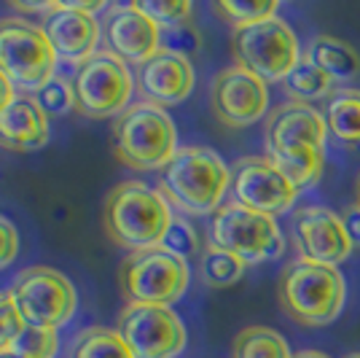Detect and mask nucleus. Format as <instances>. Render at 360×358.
<instances>
[{
  "mask_svg": "<svg viewBox=\"0 0 360 358\" xmlns=\"http://www.w3.org/2000/svg\"><path fill=\"white\" fill-rule=\"evenodd\" d=\"M231 170L207 146H183L159 170V192L169 208L188 216H212L224 205Z\"/></svg>",
  "mask_w": 360,
  "mask_h": 358,
  "instance_id": "1",
  "label": "nucleus"
},
{
  "mask_svg": "<svg viewBox=\"0 0 360 358\" xmlns=\"http://www.w3.org/2000/svg\"><path fill=\"white\" fill-rule=\"evenodd\" d=\"M172 218V208L162 192L143 180H124L113 186L103 202L105 235L129 254L159 248Z\"/></svg>",
  "mask_w": 360,
  "mask_h": 358,
  "instance_id": "2",
  "label": "nucleus"
},
{
  "mask_svg": "<svg viewBox=\"0 0 360 358\" xmlns=\"http://www.w3.org/2000/svg\"><path fill=\"white\" fill-rule=\"evenodd\" d=\"M347 297L345 275L328 264L299 259L288 264L277 283V299L290 321L301 326H326L342 313Z\"/></svg>",
  "mask_w": 360,
  "mask_h": 358,
  "instance_id": "3",
  "label": "nucleus"
},
{
  "mask_svg": "<svg viewBox=\"0 0 360 358\" xmlns=\"http://www.w3.org/2000/svg\"><path fill=\"white\" fill-rule=\"evenodd\" d=\"M178 151L175 121L165 108L135 103L113 124V154L135 173L162 170Z\"/></svg>",
  "mask_w": 360,
  "mask_h": 358,
  "instance_id": "4",
  "label": "nucleus"
},
{
  "mask_svg": "<svg viewBox=\"0 0 360 358\" xmlns=\"http://www.w3.org/2000/svg\"><path fill=\"white\" fill-rule=\"evenodd\" d=\"M57 70V54L49 44L41 25L25 16L0 19V73L6 75L14 90L38 92Z\"/></svg>",
  "mask_w": 360,
  "mask_h": 358,
  "instance_id": "5",
  "label": "nucleus"
},
{
  "mask_svg": "<svg viewBox=\"0 0 360 358\" xmlns=\"http://www.w3.org/2000/svg\"><path fill=\"white\" fill-rule=\"evenodd\" d=\"M191 280L188 261L165 248L129 254L119 267V288L129 304L169 307L178 302Z\"/></svg>",
  "mask_w": 360,
  "mask_h": 358,
  "instance_id": "6",
  "label": "nucleus"
},
{
  "mask_svg": "<svg viewBox=\"0 0 360 358\" xmlns=\"http://www.w3.org/2000/svg\"><path fill=\"white\" fill-rule=\"evenodd\" d=\"M231 54L240 68L250 70L261 81H285L299 65V35L285 19L271 16L250 27H240L231 35Z\"/></svg>",
  "mask_w": 360,
  "mask_h": 358,
  "instance_id": "7",
  "label": "nucleus"
},
{
  "mask_svg": "<svg viewBox=\"0 0 360 358\" xmlns=\"http://www.w3.org/2000/svg\"><path fill=\"white\" fill-rule=\"evenodd\" d=\"M210 245L240 256L242 261H269L285 254V237L271 216L229 202L212 213Z\"/></svg>",
  "mask_w": 360,
  "mask_h": 358,
  "instance_id": "8",
  "label": "nucleus"
},
{
  "mask_svg": "<svg viewBox=\"0 0 360 358\" xmlns=\"http://www.w3.org/2000/svg\"><path fill=\"white\" fill-rule=\"evenodd\" d=\"M132 92H135V78L129 73L127 62L110 54L108 49L97 51L81 68H75V111L86 119L121 116L129 108Z\"/></svg>",
  "mask_w": 360,
  "mask_h": 358,
  "instance_id": "9",
  "label": "nucleus"
},
{
  "mask_svg": "<svg viewBox=\"0 0 360 358\" xmlns=\"http://www.w3.org/2000/svg\"><path fill=\"white\" fill-rule=\"evenodd\" d=\"M25 326L57 328L65 326L75 313L78 294L68 275L51 267H27L14 278L8 288Z\"/></svg>",
  "mask_w": 360,
  "mask_h": 358,
  "instance_id": "10",
  "label": "nucleus"
},
{
  "mask_svg": "<svg viewBox=\"0 0 360 358\" xmlns=\"http://www.w3.org/2000/svg\"><path fill=\"white\" fill-rule=\"evenodd\" d=\"M116 331L135 358H178L186 350V326L172 307L127 304Z\"/></svg>",
  "mask_w": 360,
  "mask_h": 358,
  "instance_id": "11",
  "label": "nucleus"
},
{
  "mask_svg": "<svg viewBox=\"0 0 360 358\" xmlns=\"http://www.w3.org/2000/svg\"><path fill=\"white\" fill-rule=\"evenodd\" d=\"M229 192L234 202L264 216H280L293 208L299 189L283 175V170L269 156H245L231 167Z\"/></svg>",
  "mask_w": 360,
  "mask_h": 358,
  "instance_id": "12",
  "label": "nucleus"
},
{
  "mask_svg": "<svg viewBox=\"0 0 360 358\" xmlns=\"http://www.w3.org/2000/svg\"><path fill=\"white\" fill-rule=\"evenodd\" d=\"M210 108L224 127L231 130L250 127L269 108V87L250 70L231 65L212 78Z\"/></svg>",
  "mask_w": 360,
  "mask_h": 358,
  "instance_id": "13",
  "label": "nucleus"
},
{
  "mask_svg": "<svg viewBox=\"0 0 360 358\" xmlns=\"http://www.w3.org/2000/svg\"><path fill=\"white\" fill-rule=\"evenodd\" d=\"M103 38L110 54H116L127 65H143L153 54L162 51V30L148 19L135 3H116L108 6L105 16L100 19Z\"/></svg>",
  "mask_w": 360,
  "mask_h": 358,
  "instance_id": "14",
  "label": "nucleus"
},
{
  "mask_svg": "<svg viewBox=\"0 0 360 358\" xmlns=\"http://www.w3.org/2000/svg\"><path fill=\"white\" fill-rule=\"evenodd\" d=\"M293 240L301 259L328 267L342 264L355 251L347 237L342 216L323 205H307L293 213Z\"/></svg>",
  "mask_w": 360,
  "mask_h": 358,
  "instance_id": "15",
  "label": "nucleus"
},
{
  "mask_svg": "<svg viewBox=\"0 0 360 358\" xmlns=\"http://www.w3.org/2000/svg\"><path fill=\"white\" fill-rule=\"evenodd\" d=\"M49 44L54 46L57 60L81 68L84 62L94 57L103 38V25L94 14L70 8L68 3H54L51 11L41 19Z\"/></svg>",
  "mask_w": 360,
  "mask_h": 358,
  "instance_id": "16",
  "label": "nucleus"
},
{
  "mask_svg": "<svg viewBox=\"0 0 360 358\" xmlns=\"http://www.w3.org/2000/svg\"><path fill=\"white\" fill-rule=\"evenodd\" d=\"M194 81L196 75L191 60L165 49L137 68V92L143 103L159 105V108L183 103L194 90Z\"/></svg>",
  "mask_w": 360,
  "mask_h": 358,
  "instance_id": "17",
  "label": "nucleus"
},
{
  "mask_svg": "<svg viewBox=\"0 0 360 358\" xmlns=\"http://www.w3.org/2000/svg\"><path fill=\"white\" fill-rule=\"evenodd\" d=\"M328 124L326 116L309 103H285L269 116L266 124V149H290V146H323L326 149Z\"/></svg>",
  "mask_w": 360,
  "mask_h": 358,
  "instance_id": "18",
  "label": "nucleus"
},
{
  "mask_svg": "<svg viewBox=\"0 0 360 358\" xmlns=\"http://www.w3.org/2000/svg\"><path fill=\"white\" fill-rule=\"evenodd\" d=\"M49 143V116L35 97H16L0 113V149L30 154Z\"/></svg>",
  "mask_w": 360,
  "mask_h": 358,
  "instance_id": "19",
  "label": "nucleus"
},
{
  "mask_svg": "<svg viewBox=\"0 0 360 358\" xmlns=\"http://www.w3.org/2000/svg\"><path fill=\"white\" fill-rule=\"evenodd\" d=\"M307 57L315 62L330 81H352L360 75V54L333 35H315L312 44L307 49Z\"/></svg>",
  "mask_w": 360,
  "mask_h": 358,
  "instance_id": "20",
  "label": "nucleus"
},
{
  "mask_svg": "<svg viewBox=\"0 0 360 358\" xmlns=\"http://www.w3.org/2000/svg\"><path fill=\"white\" fill-rule=\"evenodd\" d=\"M328 132L347 149H360V90H336L326 103Z\"/></svg>",
  "mask_w": 360,
  "mask_h": 358,
  "instance_id": "21",
  "label": "nucleus"
},
{
  "mask_svg": "<svg viewBox=\"0 0 360 358\" xmlns=\"http://www.w3.org/2000/svg\"><path fill=\"white\" fill-rule=\"evenodd\" d=\"M269 159L296 189L312 186L323 175L326 167V149L323 146H290V149L269 151Z\"/></svg>",
  "mask_w": 360,
  "mask_h": 358,
  "instance_id": "22",
  "label": "nucleus"
},
{
  "mask_svg": "<svg viewBox=\"0 0 360 358\" xmlns=\"http://www.w3.org/2000/svg\"><path fill=\"white\" fill-rule=\"evenodd\" d=\"M231 358H293V353L280 331L266 326H248L234 337Z\"/></svg>",
  "mask_w": 360,
  "mask_h": 358,
  "instance_id": "23",
  "label": "nucleus"
},
{
  "mask_svg": "<svg viewBox=\"0 0 360 358\" xmlns=\"http://www.w3.org/2000/svg\"><path fill=\"white\" fill-rule=\"evenodd\" d=\"M283 84H285L288 97H293V103H312V100H320V97H330L333 90H336L333 81L307 54L288 73V78Z\"/></svg>",
  "mask_w": 360,
  "mask_h": 358,
  "instance_id": "24",
  "label": "nucleus"
},
{
  "mask_svg": "<svg viewBox=\"0 0 360 358\" xmlns=\"http://www.w3.org/2000/svg\"><path fill=\"white\" fill-rule=\"evenodd\" d=\"M68 358H135V356L127 347V342L121 340V334L116 328L89 326L75 337Z\"/></svg>",
  "mask_w": 360,
  "mask_h": 358,
  "instance_id": "25",
  "label": "nucleus"
},
{
  "mask_svg": "<svg viewBox=\"0 0 360 358\" xmlns=\"http://www.w3.org/2000/svg\"><path fill=\"white\" fill-rule=\"evenodd\" d=\"M199 261H202V278L212 288L234 285L245 275V269H248V261H242L240 256L221 251V248H215L210 242H207V248H205V254H202Z\"/></svg>",
  "mask_w": 360,
  "mask_h": 358,
  "instance_id": "26",
  "label": "nucleus"
},
{
  "mask_svg": "<svg viewBox=\"0 0 360 358\" xmlns=\"http://www.w3.org/2000/svg\"><path fill=\"white\" fill-rule=\"evenodd\" d=\"M215 14L229 25H234V30H240V27H250V25L277 16V0H255V3H250V0H221V3H215Z\"/></svg>",
  "mask_w": 360,
  "mask_h": 358,
  "instance_id": "27",
  "label": "nucleus"
},
{
  "mask_svg": "<svg viewBox=\"0 0 360 358\" xmlns=\"http://www.w3.org/2000/svg\"><path fill=\"white\" fill-rule=\"evenodd\" d=\"M8 350L22 358H54L60 350V337L54 328L25 326Z\"/></svg>",
  "mask_w": 360,
  "mask_h": 358,
  "instance_id": "28",
  "label": "nucleus"
},
{
  "mask_svg": "<svg viewBox=\"0 0 360 358\" xmlns=\"http://www.w3.org/2000/svg\"><path fill=\"white\" fill-rule=\"evenodd\" d=\"M159 248L175 254L178 259H183V261H188V259H196L199 251H202V237H199L196 226L191 224L186 216H175Z\"/></svg>",
  "mask_w": 360,
  "mask_h": 358,
  "instance_id": "29",
  "label": "nucleus"
},
{
  "mask_svg": "<svg viewBox=\"0 0 360 358\" xmlns=\"http://www.w3.org/2000/svg\"><path fill=\"white\" fill-rule=\"evenodd\" d=\"M135 6L159 25V30L183 25L191 16V3L188 0H146V3H135Z\"/></svg>",
  "mask_w": 360,
  "mask_h": 358,
  "instance_id": "30",
  "label": "nucleus"
},
{
  "mask_svg": "<svg viewBox=\"0 0 360 358\" xmlns=\"http://www.w3.org/2000/svg\"><path fill=\"white\" fill-rule=\"evenodd\" d=\"M38 105L46 111V116H62L68 113L70 108H75V97H73V84L62 81V78H51L44 90L35 94Z\"/></svg>",
  "mask_w": 360,
  "mask_h": 358,
  "instance_id": "31",
  "label": "nucleus"
},
{
  "mask_svg": "<svg viewBox=\"0 0 360 358\" xmlns=\"http://www.w3.org/2000/svg\"><path fill=\"white\" fill-rule=\"evenodd\" d=\"M162 49L180 54V57H191L202 49V35L191 22H183V25L162 30Z\"/></svg>",
  "mask_w": 360,
  "mask_h": 358,
  "instance_id": "32",
  "label": "nucleus"
},
{
  "mask_svg": "<svg viewBox=\"0 0 360 358\" xmlns=\"http://www.w3.org/2000/svg\"><path fill=\"white\" fill-rule=\"evenodd\" d=\"M22 328H25V321H22V315L16 310L11 294L0 291V353L11 347V342L19 337Z\"/></svg>",
  "mask_w": 360,
  "mask_h": 358,
  "instance_id": "33",
  "label": "nucleus"
},
{
  "mask_svg": "<svg viewBox=\"0 0 360 358\" xmlns=\"http://www.w3.org/2000/svg\"><path fill=\"white\" fill-rule=\"evenodd\" d=\"M16 254H19V232L6 216H0V269L8 267Z\"/></svg>",
  "mask_w": 360,
  "mask_h": 358,
  "instance_id": "34",
  "label": "nucleus"
},
{
  "mask_svg": "<svg viewBox=\"0 0 360 358\" xmlns=\"http://www.w3.org/2000/svg\"><path fill=\"white\" fill-rule=\"evenodd\" d=\"M342 224H345V232H347V237H349V242H352L355 248H360V205L358 202L345 208Z\"/></svg>",
  "mask_w": 360,
  "mask_h": 358,
  "instance_id": "35",
  "label": "nucleus"
},
{
  "mask_svg": "<svg viewBox=\"0 0 360 358\" xmlns=\"http://www.w3.org/2000/svg\"><path fill=\"white\" fill-rule=\"evenodd\" d=\"M16 100V90H14V84L6 78V75L0 73V113L8 108V105Z\"/></svg>",
  "mask_w": 360,
  "mask_h": 358,
  "instance_id": "36",
  "label": "nucleus"
},
{
  "mask_svg": "<svg viewBox=\"0 0 360 358\" xmlns=\"http://www.w3.org/2000/svg\"><path fill=\"white\" fill-rule=\"evenodd\" d=\"M293 358H328V356L320 353V350H301V353H296Z\"/></svg>",
  "mask_w": 360,
  "mask_h": 358,
  "instance_id": "37",
  "label": "nucleus"
},
{
  "mask_svg": "<svg viewBox=\"0 0 360 358\" xmlns=\"http://www.w3.org/2000/svg\"><path fill=\"white\" fill-rule=\"evenodd\" d=\"M0 358H22V356H16V353H11V350H3V353H0Z\"/></svg>",
  "mask_w": 360,
  "mask_h": 358,
  "instance_id": "38",
  "label": "nucleus"
},
{
  "mask_svg": "<svg viewBox=\"0 0 360 358\" xmlns=\"http://www.w3.org/2000/svg\"><path fill=\"white\" fill-rule=\"evenodd\" d=\"M345 358H360V353H349V356H345Z\"/></svg>",
  "mask_w": 360,
  "mask_h": 358,
  "instance_id": "39",
  "label": "nucleus"
},
{
  "mask_svg": "<svg viewBox=\"0 0 360 358\" xmlns=\"http://www.w3.org/2000/svg\"><path fill=\"white\" fill-rule=\"evenodd\" d=\"M358 205H360V178H358Z\"/></svg>",
  "mask_w": 360,
  "mask_h": 358,
  "instance_id": "40",
  "label": "nucleus"
}]
</instances>
